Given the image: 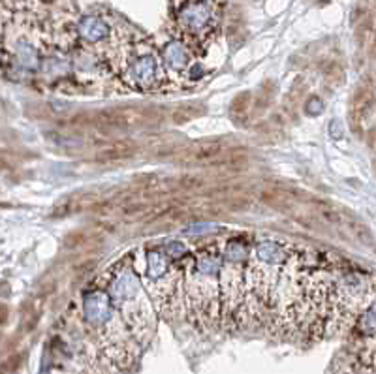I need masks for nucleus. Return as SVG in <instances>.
Returning <instances> with one entry per match:
<instances>
[{
	"instance_id": "20e7f679",
	"label": "nucleus",
	"mask_w": 376,
	"mask_h": 374,
	"mask_svg": "<svg viewBox=\"0 0 376 374\" xmlns=\"http://www.w3.org/2000/svg\"><path fill=\"white\" fill-rule=\"evenodd\" d=\"M137 154V143L123 140V142H115L107 147L100 149L98 153L94 154V160L100 164H112V162H123Z\"/></svg>"
},
{
	"instance_id": "423d86ee",
	"label": "nucleus",
	"mask_w": 376,
	"mask_h": 374,
	"mask_svg": "<svg viewBox=\"0 0 376 374\" xmlns=\"http://www.w3.org/2000/svg\"><path fill=\"white\" fill-rule=\"evenodd\" d=\"M202 113H204V107L200 104H183L179 107H175L172 119L175 124H186L190 123L192 119L202 115Z\"/></svg>"
},
{
	"instance_id": "7ed1b4c3",
	"label": "nucleus",
	"mask_w": 376,
	"mask_h": 374,
	"mask_svg": "<svg viewBox=\"0 0 376 374\" xmlns=\"http://www.w3.org/2000/svg\"><path fill=\"white\" fill-rule=\"evenodd\" d=\"M224 151V143L218 140H207V142H200L190 145L181 153V162H188V164H207L216 160Z\"/></svg>"
},
{
	"instance_id": "f257e3e1",
	"label": "nucleus",
	"mask_w": 376,
	"mask_h": 374,
	"mask_svg": "<svg viewBox=\"0 0 376 374\" xmlns=\"http://www.w3.org/2000/svg\"><path fill=\"white\" fill-rule=\"evenodd\" d=\"M153 117V111L145 107H112L98 111L93 123L96 128L104 132H128L147 126Z\"/></svg>"
},
{
	"instance_id": "1a4fd4ad",
	"label": "nucleus",
	"mask_w": 376,
	"mask_h": 374,
	"mask_svg": "<svg viewBox=\"0 0 376 374\" xmlns=\"http://www.w3.org/2000/svg\"><path fill=\"white\" fill-rule=\"evenodd\" d=\"M373 55L376 57V32H375V38H373Z\"/></svg>"
},
{
	"instance_id": "f03ea898",
	"label": "nucleus",
	"mask_w": 376,
	"mask_h": 374,
	"mask_svg": "<svg viewBox=\"0 0 376 374\" xmlns=\"http://www.w3.org/2000/svg\"><path fill=\"white\" fill-rule=\"evenodd\" d=\"M376 104V94L373 91V87L363 83L356 89V92L352 94L350 100V124L359 132V126L367 121L375 110Z\"/></svg>"
},
{
	"instance_id": "0eeeda50",
	"label": "nucleus",
	"mask_w": 376,
	"mask_h": 374,
	"mask_svg": "<svg viewBox=\"0 0 376 374\" xmlns=\"http://www.w3.org/2000/svg\"><path fill=\"white\" fill-rule=\"evenodd\" d=\"M345 224H348V227H350V232L358 237L363 245H373L375 243V237H373V232H370L369 227L365 226L363 222H358V220H345Z\"/></svg>"
},
{
	"instance_id": "6e6552de",
	"label": "nucleus",
	"mask_w": 376,
	"mask_h": 374,
	"mask_svg": "<svg viewBox=\"0 0 376 374\" xmlns=\"http://www.w3.org/2000/svg\"><path fill=\"white\" fill-rule=\"evenodd\" d=\"M253 94L250 92H241V94H237L234 98V102H232V115L234 117H245L247 115L248 107H250V104H253Z\"/></svg>"
},
{
	"instance_id": "9d476101",
	"label": "nucleus",
	"mask_w": 376,
	"mask_h": 374,
	"mask_svg": "<svg viewBox=\"0 0 376 374\" xmlns=\"http://www.w3.org/2000/svg\"><path fill=\"white\" fill-rule=\"evenodd\" d=\"M375 252H376V245H375Z\"/></svg>"
},
{
	"instance_id": "39448f33",
	"label": "nucleus",
	"mask_w": 376,
	"mask_h": 374,
	"mask_svg": "<svg viewBox=\"0 0 376 374\" xmlns=\"http://www.w3.org/2000/svg\"><path fill=\"white\" fill-rule=\"evenodd\" d=\"M315 213L316 216L320 218V220H324L326 224H329V226H339V224H343V216H340L339 211H335V207L331 205V203H326V202H316L315 203Z\"/></svg>"
}]
</instances>
